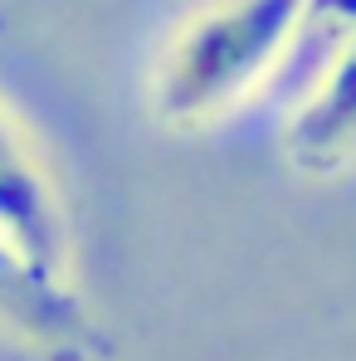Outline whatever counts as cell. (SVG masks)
<instances>
[{
    "mask_svg": "<svg viewBox=\"0 0 356 361\" xmlns=\"http://www.w3.org/2000/svg\"><path fill=\"white\" fill-rule=\"evenodd\" d=\"M297 0H205L156 54L147 103L171 132H200L274 88L288 59Z\"/></svg>",
    "mask_w": 356,
    "mask_h": 361,
    "instance_id": "cell-1",
    "label": "cell"
},
{
    "mask_svg": "<svg viewBox=\"0 0 356 361\" xmlns=\"http://www.w3.org/2000/svg\"><path fill=\"white\" fill-rule=\"evenodd\" d=\"M0 240L30 269L68 279V220L59 185L5 103H0Z\"/></svg>",
    "mask_w": 356,
    "mask_h": 361,
    "instance_id": "cell-2",
    "label": "cell"
},
{
    "mask_svg": "<svg viewBox=\"0 0 356 361\" xmlns=\"http://www.w3.org/2000/svg\"><path fill=\"white\" fill-rule=\"evenodd\" d=\"M356 35V0H297V25L288 59L274 78V93L297 103L307 83L327 68V59Z\"/></svg>",
    "mask_w": 356,
    "mask_h": 361,
    "instance_id": "cell-5",
    "label": "cell"
},
{
    "mask_svg": "<svg viewBox=\"0 0 356 361\" xmlns=\"http://www.w3.org/2000/svg\"><path fill=\"white\" fill-rule=\"evenodd\" d=\"M283 157L297 176L317 180L356 166V35L327 59V68L288 108Z\"/></svg>",
    "mask_w": 356,
    "mask_h": 361,
    "instance_id": "cell-4",
    "label": "cell"
},
{
    "mask_svg": "<svg viewBox=\"0 0 356 361\" xmlns=\"http://www.w3.org/2000/svg\"><path fill=\"white\" fill-rule=\"evenodd\" d=\"M0 332L68 361L108 357V337L93 312L73 293L68 279H49L30 269L10 244L0 240Z\"/></svg>",
    "mask_w": 356,
    "mask_h": 361,
    "instance_id": "cell-3",
    "label": "cell"
}]
</instances>
